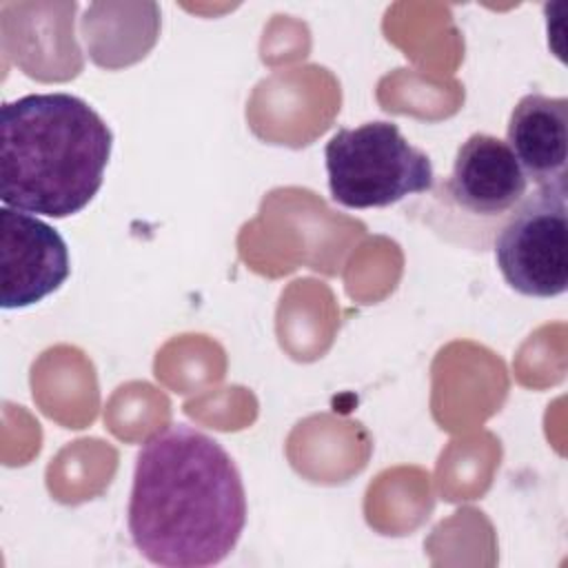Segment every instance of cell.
Returning a JSON list of instances; mask_svg holds the SVG:
<instances>
[{
    "label": "cell",
    "mask_w": 568,
    "mask_h": 568,
    "mask_svg": "<svg viewBox=\"0 0 568 568\" xmlns=\"http://www.w3.org/2000/svg\"><path fill=\"white\" fill-rule=\"evenodd\" d=\"M126 524L138 552L155 566H215L246 524L242 475L217 439L171 424L138 450Z\"/></svg>",
    "instance_id": "6da1fadb"
},
{
    "label": "cell",
    "mask_w": 568,
    "mask_h": 568,
    "mask_svg": "<svg viewBox=\"0 0 568 568\" xmlns=\"http://www.w3.org/2000/svg\"><path fill=\"white\" fill-rule=\"evenodd\" d=\"M113 133L71 93H29L0 111V200L4 206L69 217L98 195Z\"/></svg>",
    "instance_id": "7a4b0ae2"
},
{
    "label": "cell",
    "mask_w": 568,
    "mask_h": 568,
    "mask_svg": "<svg viewBox=\"0 0 568 568\" xmlns=\"http://www.w3.org/2000/svg\"><path fill=\"white\" fill-rule=\"evenodd\" d=\"M331 197L346 209H382L435 184L430 158L397 124L366 122L339 129L324 149Z\"/></svg>",
    "instance_id": "3957f363"
},
{
    "label": "cell",
    "mask_w": 568,
    "mask_h": 568,
    "mask_svg": "<svg viewBox=\"0 0 568 568\" xmlns=\"http://www.w3.org/2000/svg\"><path fill=\"white\" fill-rule=\"evenodd\" d=\"M566 184L537 186L508 213L495 237L506 284L526 297H557L568 286Z\"/></svg>",
    "instance_id": "277c9868"
},
{
    "label": "cell",
    "mask_w": 568,
    "mask_h": 568,
    "mask_svg": "<svg viewBox=\"0 0 568 568\" xmlns=\"http://www.w3.org/2000/svg\"><path fill=\"white\" fill-rule=\"evenodd\" d=\"M69 248L62 235L31 213L0 209L2 308L33 306L69 277Z\"/></svg>",
    "instance_id": "5b68a950"
},
{
    "label": "cell",
    "mask_w": 568,
    "mask_h": 568,
    "mask_svg": "<svg viewBox=\"0 0 568 568\" xmlns=\"http://www.w3.org/2000/svg\"><path fill=\"white\" fill-rule=\"evenodd\" d=\"M444 189L466 215L504 222L528 193V180L506 140L473 133L457 149Z\"/></svg>",
    "instance_id": "8992f818"
},
{
    "label": "cell",
    "mask_w": 568,
    "mask_h": 568,
    "mask_svg": "<svg viewBox=\"0 0 568 568\" xmlns=\"http://www.w3.org/2000/svg\"><path fill=\"white\" fill-rule=\"evenodd\" d=\"M506 144L528 182L537 186L566 184L568 100L541 93L524 95L510 113Z\"/></svg>",
    "instance_id": "52a82bcc"
}]
</instances>
